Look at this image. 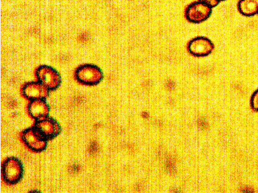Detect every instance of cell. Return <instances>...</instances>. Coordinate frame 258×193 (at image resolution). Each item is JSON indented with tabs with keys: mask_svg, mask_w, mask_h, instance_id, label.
I'll use <instances>...</instances> for the list:
<instances>
[{
	"mask_svg": "<svg viewBox=\"0 0 258 193\" xmlns=\"http://www.w3.org/2000/svg\"><path fill=\"white\" fill-rule=\"evenodd\" d=\"M2 173L6 181L9 183L15 184L22 178L23 165L17 158L10 157L6 160L3 164Z\"/></svg>",
	"mask_w": 258,
	"mask_h": 193,
	"instance_id": "cell-1",
	"label": "cell"
},
{
	"mask_svg": "<svg viewBox=\"0 0 258 193\" xmlns=\"http://www.w3.org/2000/svg\"><path fill=\"white\" fill-rule=\"evenodd\" d=\"M212 13V8L201 2H196L189 5L185 10V17L188 21L200 23L206 20Z\"/></svg>",
	"mask_w": 258,
	"mask_h": 193,
	"instance_id": "cell-2",
	"label": "cell"
},
{
	"mask_svg": "<svg viewBox=\"0 0 258 193\" xmlns=\"http://www.w3.org/2000/svg\"><path fill=\"white\" fill-rule=\"evenodd\" d=\"M33 127L47 140L54 138L61 130L60 126L56 120L47 117L37 120Z\"/></svg>",
	"mask_w": 258,
	"mask_h": 193,
	"instance_id": "cell-3",
	"label": "cell"
},
{
	"mask_svg": "<svg viewBox=\"0 0 258 193\" xmlns=\"http://www.w3.org/2000/svg\"><path fill=\"white\" fill-rule=\"evenodd\" d=\"M211 41L204 37H197L190 40L187 45L189 52L197 57L209 55L214 49Z\"/></svg>",
	"mask_w": 258,
	"mask_h": 193,
	"instance_id": "cell-4",
	"label": "cell"
},
{
	"mask_svg": "<svg viewBox=\"0 0 258 193\" xmlns=\"http://www.w3.org/2000/svg\"><path fill=\"white\" fill-rule=\"evenodd\" d=\"M22 137L27 146L33 151L41 152L45 150L47 146V140L38 133L33 126L24 131Z\"/></svg>",
	"mask_w": 258,
	"mask_h": 193,
	"instance_id": "cell-5",
	"label": "cell"
},
{
	"mask_svg": "<svg viewBox=\"0 0 258 193\" xmlns=\"http://www.w3.org/2000/svg\"><path fill=\"white\" fill-rule=\"evenodd\" d=\"M78 79L86 84L93 85L99 83L102 78L101 71L96 67L85 66L78 70Z\"/></svg>",
	"mask_w": 258,
	"mask_h": 193,
	"instance_id": "cell-6",
	"label": "cell"
},
{
	"mask_svg": "<svg viewBox=\"0 0 258 193\" xmlns=\"http://www.w3.org/2000/svg\"><path fill=\"white\" fill-rule=\"evenodd\" d=\"M37 76L41 83L48 89H55L60 82V78L57 73L49 67L40 68L37 72Z\"/></svg>",
	"mask_w": 258,
	"mask_h": 193,
	"instance_id": "cell-7",
	"label": "cell"
},
{
	"mask_svg": "<svg viewBox=\"0 0 258 193\" xmlns=\"http://www.w3.org/2000/svg\"><path fill=\"white\" fill-rule=\"evenodd\" d=\"M23 94L28 99L35 100L44 99L47 96V88L42 83H30L23 88Z\"/></svg>",
	"mask_w": 258,
	"mask_h": 193,
	"instance_id": "cell-8",
	"label": "cell"
},
{
	"mask_svg": "<svg viewBox=\"0 0 258 193\" xmlns=\"http://www.w3.org/2000/svg\"><path fill=\"white\" fill-rule=\"evenodd\" d=\"M28 110L32 117L39 119L47 117L49 107L44 99H38L32 100L29 105Z\"/></svg>",
	"mask_w": 258,
	"mask_h": 193,
	"instance_id": "cell-9",
	"label": "cell"
},
{
	"mask_svg": "<svg viewBox=\"0 0 258 193\" xmlns=\"http://www.w3.org/2000/svg\"><path fill=\"white\" fill-rule=\"evenodd\" d=\"M238 10L245 16H252L258 12V0H240L238 3Z\"/></svg>",
	"mask_w": 258,
	"mask_h": 193,
	"instance_id": "cell-10",
	"label": "cell"
},
{
	"mask_svg": "<svg viewBox=\"0 0 258 193\" xmlns=\"http://www.w3.org/2000/svg\"><path fill=\"white\" fill-rule=\"evenodd\" d=\"M251 108L255 111H258V89L252 95L250 99Z\"/></svg>",
	"mask_w": 258,
	"mask_h": 193,
	"instance_id": "cell-11",
	"label": "cell"
},
{
	"mask_svg": "<svg viewBox=\"0 0 258 193\" xmlns=\"http://www.w3.org/2000/svg\"><path fill=\"white\" fill-rule=\"evenodd\" d=\"M200 2L209 6L211 8L216 7L218 5L220 0H199Z\"/></svg>",
	"mask_w": 258,
	"mask_h": 193,
	"instance_id": "cell-12",
	"label": "cell"
},
{
	"mask_svg": "<svg viewBox=\"0 0 258 193\" xmlns=\"http://www.w3.org/2000/svg\"><path fill=\"white\" fill-rule=\"evenodd\" d=\"M226 1V0H220V1Z\"/></svg>",
	"mask_w": 258,
	"mask_h": 193,
	"instance_id": "cell-13",
	"label": "cell"
}]
</instances>
